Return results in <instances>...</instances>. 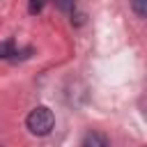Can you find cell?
Here are the masks:
<instances>
[{
	"label": "cell",
	"instance_id": "1",
	"mask_svg": "<svg viewBox=\"0 0 147 147\" xmlns=\"http://www.w3.org/2000/svg\"><path fill=\"white\" fill-rule=\"evenodd\" d=\"M25 124H28V131H30V133H34V136H46V133H51V129H53V124H55L53 110L46 108V106H37V108L30 110Z\"/></svg>",
	"mask_w": 147,
	"mask_h": 147
},
{
	"label": "cell",
	"instance_id": "5",
	"mask_svg": "<svg viewBox=\"0 0 147 147\" xmlns=\"http://www.w3.org/2000/svg\"><path fill=\"white\" fill-rule=\"evenodd\" d=\"M55 7H57L60 11H74L76 0H55Z\"/></svg>",
	"mask_w": 147,
	"mask_h": 147
},
{
	"label": "cell",
	"instance_id": "2",
	"mask_svg": "<svg viewBox=\"0 0 147 147\" xmlns=\"http://www.w3.org/2000/svg\"><path fill=\"white\" fill-rule=\"evenodd\" d=\"M83 145L85 147H108V138L106 136H99V133H90V136H85L83 138Z\"/></svg>",
	"mask_w": 147,
	"mask_h": 147
},
{
	"label": "cell",
	"instance_id": "4",
	"mask_svg": "<svg viewBox=\"0 0 147 147\" xmlns=\"http://www.w3.org/2000/svg\"><path fill=\"white\" fill-rule=\"evenodd\" d=\"M11 55H14V41L7 39L0 44V57H11Z\"/></svg>",
	"mask_w": 147,
	"mask_h": 147
},
{
	"label": "cell",
	"instance_id": "3",
	"mask_svg": "<svg viewBox=\"0 0 147 147\" xmlns=\"http://www.w3.org/2000/svg\"><path fill=\"white\" fill-rule=\"evenodd\" d=\"M131 7H133V11H136L140 18L147 16V0H131Z\"/></svg>",
	"mask_w": 147,
	"mask_h": 147
},
{
	"label": "cell",
	"instance_id": "6",
	"mask_svg": "<svg viewBox=\"0 0 147 147\" xmlns=\"http://www.w3.org/2000/svg\"><path fill=\"white\" fill-rule=\"evenodd\" d=\"M41 7H44V0H30L28 11H30V14H39V11H41Z\"/></svg>",
	"mask_w": 147,
	"mask_h": 147
}]
</instances>
